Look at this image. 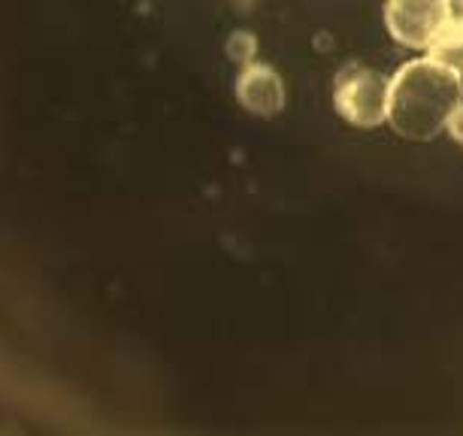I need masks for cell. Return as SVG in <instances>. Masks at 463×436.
Wrapping results in <instances>:
<instances>
[{"label": "cell", "instance_id": "obj_1", "mask_svg": "<svg viewBox=\"0 0 463 436\" xmlns=\"http://www.w3.org/2000/svg\"><path fill=\"white\" fill-rule=\"evenodd\" d=\"M463 100V76L430 55L406 61L391 76L388 125L400 137L427 143L449 125L451 112Z\"/></svg>", "mask_w": 463, "mask_h": 436}, {"label": "cell", "instance_id": "obj_2", "mask_svg": "<svg viewBox=\"0 0 463 436\" xmlns=\"http://www.w3.org/2000/svg\"><path fill=\"white\" fill-rule=\"evenodd\" d=\"M391 80L364 64H345L334 82V107L348 125L379 128L388 121Z\"/></svg>", "mask_w": 463, "mask_h": 436}, {"label": "cell", "instance_id": "obj_3", "mask_svg": "<svg viewBox=\"0 0 463 436\" xmlns=\"http://www.w3.org/2000/svg\"><path fill=\"white\" fill-rule=\"evenodd\" d=\"M451 15V0H388L384 24L400 46L430 52Z\"/></svg>", "mask_w": 463, "mask_h": 436}, {"label": "cell", "instance_id": "obj_4", "mask_svg": "<svg viewBox=\"0 0 463 436\" xmlns=\"http://www.w3.org/2000/svg\"><path fill=\"white\" fill-rule=\"evenodd\" d=\"M237 100L246 107L251 116L260 118H273L285 109V82L276 73V67L251 61L242 67V73L237 76Z\"/></svg>", "mask_w": 463, "mask_h": 436}, {"label": "cell", "instance_id": "obj_5", "mask_svg": "<svg viewBox=\"0 0 463 436\" xmlns=\"http://www.w3.org/2000/svg\"><path fill=\"white\" fill-rule=\"evenodd\" d=\"M430 58L442 61L445 67H451L454 73L463 76V0H451V15L439 40L433 43V49L427 52Z\"/></svg>", "mask_w": 463, "mask_h": 436}, {"label": "cell", "instance_id": "obj_6", "mask_svg": "<svg viewBox=\"0 0 463 436\" xmlns=\"http://www.w3.org/2000/svg\"><path fill=\"white\" fill-rule=\"evenodd\" d=\"M255 49H258V40L251 37V33L246 31H237L231 40H227V55H231V61H237V64H251L255 61Z\"/></svg>", "mask_w": 463, "mask_h": 436}, {"label": "cell", "instance_id": "obj_7", "mask_svg": "<svg viewBox=\"0 0 463 436\" xmlns=\"http://www.w3.org/2000/svg\"><path fill=\"white\" fill-rule=\"evenodd\" d=\"M445 134H449L454 143L463 149V100L458 103V109L451 112V118H449V125H445Z\"/></svg>", "mask_w": 463, "mask_h": 436}]
</instances>
